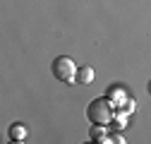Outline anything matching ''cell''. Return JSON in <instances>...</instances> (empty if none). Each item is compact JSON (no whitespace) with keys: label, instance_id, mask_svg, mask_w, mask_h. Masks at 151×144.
Segmentation results:
<instances>
[{"label":"cell","instance_id":"obj_2","mask_svg":"<svg viewBox=\"0 0 151 144\" xmlns=\"http://www.w3.org/2000/svg\"><path fill=\"white\" fill-rule=\"evenodd\" d=\"M53 77H58L60 82H65V84H72V82H77V65H74V60L72 58H67V55H60V58H55L53 60Z\"/></svg>","mask_w":151,"mask_h":144},{"label":"cell","instance_id":"obj_5","mask_svg":"<svg viewBox=\"0 0 151 144\" xmlns=\"http://www.w3.org/2000/svg\"><path fill=\"white\" fill-rule=\"evenodd\" d=\"M149 89H151V86H149Z\"/></svg>","mask_w":151,"mask_h":144},{"label":"cell","instance_id":"obj_3","mask_svg":"<svg viewBox=\"0 0 151 144\" xmlns=\"http://www.w3.org/2000/svg\"><path fill=\"white\" fill-rule=\"evenodd\" d=\"M93 82V70L91 67H79L77 70V84H91Z\"/></svg>","mask_w":151,"mask_h":144},{"label":"cell","instance_id":"obj_1","mask_svg":"<svg viewBox=\"0 0 151 144\" xmlns=\"http://www.w3.org/2000/svg\"><path fill=\"white\" fill-rule=\"evenodd\" d=\"M86 118L93 122V125H103V127H108V125L115 120V111H113V103L108 99H93L86 108Z\"/></svg>","mask_w":151,"mask_h":144},{"label":"cell","instance_id":"obj_4","mask_svg":"<svg viewBox=\"0 0 151 144\" xmlns=\"http://www.w3.org/2000/svg\"><path fill=\"white\" fill-rule=\"evenodd\" d=\"M10 137L14 142H24L27 139V127H24V125H12V127H10Z\"/></svg>","mask_w":151,"mask_h":144}]
</instances>
